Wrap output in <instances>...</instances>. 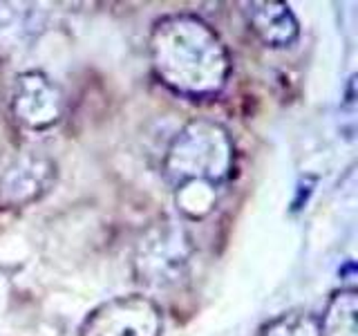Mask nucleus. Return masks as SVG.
Returning a JSON list of instances; mask_svg holds the SVG:
<instances>
[{"label": "nucleus", "instance_id": "obj_1", "mask_svg": "<svg viewBox=\"0 0 358 336\" xmlns=\"http://www.w3.org/2000/svg\"><path fill=\"white\" fill-rule=\"evenodd\" d=\"M150 63L157 78L186 97H210L224 88L231 59L220 36L190 14L166 16L150 34Z\"/></svg>", "mask_w": 358, "mask_h": 336}, {"label": "nucleus", "instance_id": "obj_2", "mask_svg": "<svg viewBox=\"0 0 358 336\" xmlns=\"http://www.w3.org/2000/svg\"><path fill=\"white\" fill-rule=\"evenodd\" d=\"M235 166V146L227 128L197 119L177 132L164 157V173L173 184L206 182L224 184Z\"/></svg>", "mask_w": 358, "mask_h": 336}, {"label": "nucleus", "instance_id": "obj_3", "mask_svg": "<svg viewBox=\"0 0 358 336\" xmlns=\"http://www.w3.org/2000/svg\"><path fill=\"white\" fill-rule=\"evenodd\" d=\"M162 312L145 296H121L96 307L78 336H159Z\"/></svg>", "mask_w": 358, "mask_h": 336}, {"label": "nucleus", "instance_id": "obj_4", "mask_svg": "<svg viewBox=\"0 0 358 336\" xmlns=\"http://www.w3.org/2000/svg\"><path fill=\"white\" fill-rule=\"evenodd\" d=\"M11 108L22 126L45 130L61 121L65 99L61 88L43 72H25L16 78Z\"/></svg>", "mask_w": 358, "mask_h": 336}, {"label": "nucleus", "instance_id": "obj_5", "mask_svg": "<svg viewBox=\"0 0 358 336\" xmlns=\"http://www.w3.org/2000/svg\"><path fill=\"white\" fill-rule=\"evenodd\" d=\"M188 265V246L184 235L171 229H157L141 240L137 253V272L141 280L157 287L173 285Z\"/></svg>", "mask_w": 358, "mask_h": 336}, {"label": "nucleus", "instance_id": "obj_6", "mask_svg": "<svg viewBox=\"0 0 358 336\" xmlns=\"http://www.w3.org/2000/svg\"><path fill=\"white\" fill-rule=\"evenodd\" d=\"M54 175V164L48 160H36V157L20 160L0 177V202L11 206L29 204L52 186Z\"/></svg>", "mask_w": 358, "mask_h": 336}, {"label": "nucleus", "instance_id": "obj_7", "mask_svg": "<svg viewBox=\"0 0 358 336\" xmlns=\"http://www.w3.org/2000/svg\"><path fill=\"white\" fill-rule=\"evenodd\" d=\"M246 20L255 36L268 48H289L298 38V20L285 3H273V0L249 3Z\"/></svg>", "mask_w": 358, "mask_h": 336}, {"label": "nucleus", "instance_id": "obj_8", "mask_svg": "<svg viewBox=\"0 0 358 336\" xmlns=\"http://www.w3.org/2000/svg\"><path fill=\"white\" fill-rule=\"evenodd\" d=\"M320 336H358V298L354 289H341L331 296L320 316Z\"/></svg>", "mask_w": 358, "mask_h": 336}, {"label": "nucleus", "instance_id": "obj_9", "mask_svg": "<svg viewBox=\"0 0 358 336\" xmlns=\"http://www.w3.org/2000/svg\"><path fill=\"white\" fill-rule=\"evenodd\" d=\"M217 186L206 182H186L177 186V206L190 220H199L208 216L215 206Z\"/></svg>", "mask_w": 358, "mask_h": 336}, {"label": "nucleus", "instance_id": "obj_10", "mask_svg": "<svg viewBox=\"0 0 358 336\" xmlns=\"http://www.w3.org/2000/svg\"><path fill=\"white\" fill-rule=\"evenodd\" d=\"M260 336H320V318L311 312H287L268 321Z\"/></svg>", "mask_w": 358, "mask_h": 336}]
</instances>
